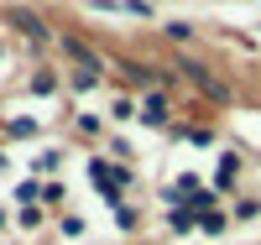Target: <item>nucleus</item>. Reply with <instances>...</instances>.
Returning a JSON list of instances; mask_svg holds the SVG:
<instances>
[{"label":"nucleus","mask_w":261,"mask_h":245,"mask_svg":"<svg viewBox=\"0 0 261 245\" xmlns=\"http://www.w3.org/2000/svg\"><path fill=\"white\" fill-rule=\"evenodd\" d=\"M94 11H120V16H151V0H94Z\"/></svg>","instance_id":"nucleus-1"}]
</instances>
